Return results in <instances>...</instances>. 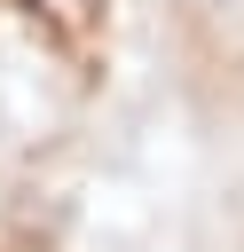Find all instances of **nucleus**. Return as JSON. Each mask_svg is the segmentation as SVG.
<instances>
[{
  "label": "nucleus",
  "instance_id": "f257e3e1",
  "mask_svg": "<svg viewBox=\"0 0 244 252\" xmlns=\"http://www.w3.org/2000/svg\"><path fill=\"white\" fill-rule=\"evenodd\" d=\"M205 8H236V0H205Z\"/></svg>",
  "mask_w": 244,
  "mask_h": 252
}]
</instances>
